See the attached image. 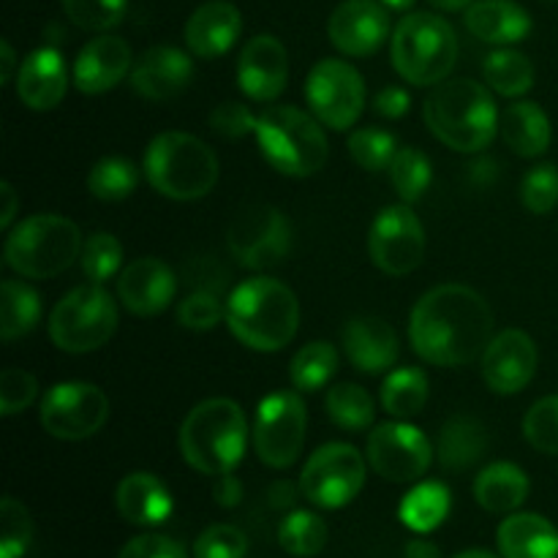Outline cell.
Listing matches in <instances>:
<instances>
[{"mask_svg": "<svg viewBox=\"0 0 558 558\" xmlns=\"http://www.w3.org/2000/svg\"><path fill=\"white\" fill-rule=\"evenodd\" d=\"M494 341V311L480 292L463 283L430 289L409 316V343L423 363L458 368L483 360Z\"/></svg>", "mask_w": 558, "mask_h": 558, "instance_id": "obj_1", "label": "cell"}, {"mask_svg": "<svg viewBox=\"0 0 558 558\" xmlns=\"http://www.w3.org/2000/svg\"><path fill=\"white\" fill-rule=\"evenodd\" d=\"M430 134L458 153H480L499 134V107L483 82L445 80L430 90L423 107Z\"/></svg>", "mask_w": 558, "mask_h": 558, "instance_id": "obj_2", "label": "cell"}, {"mask_svg": "<svg viewBox=\"0 0 558 558\" xmlns=\"http://www.w3.org/2000/svg\"><path fill=\"white\" fill-rule=\"evenodd\" d=\"M227 325L243 347L254 352H281L300 327V303L292 289L276 278L256 276L232 289Z\"/></svg>", "mask_w": 558, "mask_h": 558, "instance_id": "obj_3", "label": "cell"}, {"mask_svg": "<svg viewBox=\"0 0 558 558\" xmlns=\"http://www.w3.org/2000/svg\"><path fill=\"white\" fill-rule=\"evenodd\" d=\"M248 423L243 409L229 398L196 403L180 428V452L185 463L207 477L232 474L245 458Z\"/></svg>", "mask_w": 558, "mask_h": 558, "instance_id": "obj_4", "label": "cell"}, {"mask_svg": "<svg viewBox=\"0 0 558 558\" xmlns=\"http://www.w3.org/2000/svg\"><path fill=\"white\" fill-rule=\"evenodd\" d=\"M145 178L161 196L194 202L210 194L221 178V163L207 142L183 131H163L145 150Z\"/></svg>", "mask_w": 558, "mask_h": 558, "instance_id": "obj_5", "label": "cell"}, {"mask_svg": "<svg viewBox=\"0 0 558 558\" xmlns=\"http://www.w3.org/2000/svg\"><path fill=\"white\" fill-rule=\"evenodd\" d=\"M256 145L265 161L287 178H311L330 158L322 123L298 107L272 104L256 118Z\"/></svg>", "mask_w": 558, "mask_h": 558, "instance_id": "obj_6", "label": "cell"}, {"mask_svg": "<svg viewBox=\"0 0 558 558\" xmlns=\"http://www.w3.org/2000/svg\"><path fill=\"white\" fill-rule=\"evenodd\" d=\"M392 69L414 87H436L450 80L458 60V38L447 20L412 11L392 31Z\"/></svg>", "mask_w": 558, "mask_h": 558, "instance_id": "obj_7", "label": "cell"}, {"mask_svg": "<svg viewBox=\"0 0 558 558\" xmlns=\"http://www.w3.org/2000/svg\"><path fill=\"white\" fill-rule=\"evenodd\" d=\"M82 245V232L71 218L38 213L11 229L3 256L16 276L47 281L80 259Z\"/></svg>", "mask_w": 558, "mask_h": 558, "instance_id": "obj_8", "label": "cell"}, {"mask_svg": "<svg viewBox=\"0 0 558 558\" xmlns=\"http://www.w3.org/2000/svg\"><path fill=\"white\" fill-rule=\"evenodd\" d=\"M118 330V303L104 283L71 289L49 314V338L60 352L87 354L109 343Z\"/></svg>", "mask_w": 558, "mask_h": 558, "instance_id": "obj_9", "label": "cell"}, {"mask_svg": "<svg viewBox=\"0 0 558 558\" xmlns=\"http://www.w3.org/2000/svg\"><path fill=\"white\" fill-rule=\"evenodd\" d=\"M365 463L352 445L330 441L305 461L300 474V494L322 510H341L357 499L365 485Z\"/></svg>", "mask_w": 558, "mask_h": 558, "instance_id": "obj_10", "label": "cell"}, {"mask_svg": "<svg viewBox=\"0 0 558 558\" xmlns=\"http://www.w3.org/2000/svg\"><path fill=\"white\" fill-rule=\"evenodd\" d=\"M109 420V398L90 381H58L38 407V423L60 441H82L96 436Z\"/></svg>", "mask_w": 558, "mask_h": 558, "instance_id": "obj_11", "label": "cell"}, {"mask_svg": "<svg viewBox=\"0 0 558 558\" xmlns=\"http://www.w3.org/2000/svg\"><path fill=\"white\" fill-rule=\"evenodd\" d=\"M308 430V412L298 392H270L256 409L254 450L270 469H289L300 458Z\"/></svg>", "mask_w": 558, "mask_h": 558, "instance_id": "obj_12", "label": "cell"}, {"mask_svg": "<svg viewBox=\"0 0 558 558\" xmlns=\"http://www.w3.org/2000/svg\"><path fill=\"white\" fill-rule=\"evenodd\" d=\"M227 245L248 270H272L292 251V223L278 207L251 205L229 223Z\"/></svg>", "mask_w": 558, "mask_h": 558, "instance_id": "obj_13", "label": "cell"}, {"mask_svg": "<svg viewBox=\"0 0 558 558\" xmlns=\"http://www.w3.org/2000/svg\"><path fill=\"white\" fill-rule=\"evenodd\" d=\"M305 98L322 125L347 131L357 123L365 109V82L347 60L325 58L305 80Z\"/></svg>", "mask_w": 558, "mask_h": 558, "instance_id": "obj_14", "label": "cell"}, {"mask_svg": "<svg viewBox=\"0 0 558 558\" xmlns=\"http://www.w3.org/2000/svg\"><path fill=\"white\" fill-rule=\"evenodd\" d=\"M365 458L387 483H414L434 463V445L409 423H381L371 430Z\"/></svg>", "mask_w": 558, "mask_h": 558, "instance_id": "obj_15", "label": "cell"}, {"mask_svg": "<svg viewBox=\"0 0 558 558\" xmlns=\"http://www.w3.org/2000/svg\"><path fill=\"white\" fill-rule=\"evenodd\" d=\"M371 262L387 276H409L425 256V229L409 205H387L368 229Z\"/></svg>", "mask_w": 558, "mask_h": 558, "instance_id": "obj_16", "label": "cell"}, {"mask_svg": "<svg viewBox=\"0 0 558 558\" xmlns=\"http://www.w3.org/2000/svg\"><path fill=\"white\" fill-rule=\"evenodd\" d=\"M327 36L338 52L368 58L390 36V14L381 0H343L327 22Z\"/></svg>", "mask_w": 558, "mask_h": 558, "instance_id": "obj_17", "label": "cell"}, {"mask_svg": "<svg viewBox=\"0 0 558 558\" xmlns=\"http://www.w3.org/2000/svg\"><path fill=\"white\" fill-rule=\"evenodd\" d=\"M537 343L523 330H505L494 336L483 354V379L496 396H515L537 374Z\"/></svg>", "mask_w": 558, "mask_h": 558, "instance_id": "obj_18", "label": "cell"}, {"mask_svg": "<svg viewBox=\"0 0 558 558\" xmlns=\"http://www.w3.org/2000/svg\"><path fill=\"white\" fill-rule=\"evenodd\" d=\"M289 54L270 33H259L240 49L238 85L251 101H276L287 90Z\"/></svg>", "mask_w": 558, "mask_h": 558, "instance_id": "obj_19", "label": "cell"}, {"mask_svg": "<svg viewBox=\"0 0 558 558\" xmlns=\"http://www.w3.org/2000/svg\"><path fill=\"white\" fill-rule=\"evenodd\" d=\"M174 292H178V281L167 262L156 259V256H140L131 262L118 278V298L129 314L142 316H158L172 305Z\"/></svg>", "mask_w": 558, "mask_h": 558, "instance_id": "obj_20", "label": "cell"}, {"mask_svg": "<svg viewBox=\"0 0 558 558\" xmlns=\"http://www.w3.org/2000/svg\"><path fill=\"white\" fill-rule=\"evenodd\" d=\"M134 52L129 41L120 36L101 33L87 41L74 60V85L85 96H101V93L118 87L134 69Z\"/></svg>", "mask_w": 558, "mask_h": 558, "instance_id": "obj_21", "label": "cell"}, {"mask_svg": "<svg viewBox=\"0 0 558 558\" xmlns=\"http://www.w3.org/2000/svg\"><path fill=\"white\" fill-rule=\"evenodd\" d=\"M194 76V60L189 52L169 44L150 47L131 69V87L147 101H172L185 87L191 85Z\"/></svg>", "mask_w": 558, "mask_h": 558, "instance_id": "obj_22", "label": "cell"}, {"mask_svg": "<svg viewBox=\"0 0 558 558\" xmlns=\"http://www.w3.org/2000/svg\"><path fill=\"white\" fill-rule=\"evenodd\" d=\"M16 98L33 112H49L69 90V69L60 49L41 47L27 54L16 71Z\"/></svg>", "mask_w": 558, "mask_h": 558, "instance_id": "obj_23", "label": "cell"}, {"mask_svg": "<svg viewBox=\"0 0 558 558\" xmlns=\"http://www.w3.org/2000/svg\"><path fill=\"white\" fill-rule=\"evenodd\" d=\"M243 33V14L229 0H207L185 22V47L202 60L227 54Z\"/></svg>", "mask_w": 558, "mask_h": 558, "instance_id": "obj_24", "label": "cell"}, {"mask_svg": "<svg viewBox=\"0 0 558 558\" xmlns=\"http://www.w3.org/2000/svg\"><path fill=\"white\" fill-rule=\"evenodd\" d=\"M343 352L363 374H385L396 365L398 332L379 316H357L343 327Z\"/></svg>", "mask_w": 558, "mask_h": 558, "instance_id": "obj_25", "label": "cell"}, {"mask_svg": "<svg viewBox=\"0 0 558 558\" xmlns=\"http://www.w3.org/2000/svg\"><path fill=\"white\" fill-rule=\"evenodd\" d=\"M463 22L474 38L499 47L523 41L532 33V16L515 0H474Z\"/></svg>", "mask_w": 558, "mask_h": 558, "instance_id": "obj_26", "label": "cell"}, {"mask_svg": "<svg viewBox=\"0 0 558 558\" xmlns=\"http://www.w3.org/2000/svg\"><path fill=\"white\" fill-rule=\"evenodd\" d=\"M118 510L134 526H158L174 510V499L167 485L147 472H134L118 485Z\"/></svg>", "mask_w": 558, "mask_h": 558, "instance_id": "obj_27", "label": "cell"}, {"mask_svg": "<svg viewBox=\"0 0 558 558\" xmlns=\"http://www.w3.org/2000/svg\"><path fill=\"white\" fill-rule=\"evenodd\" d=\"M505 558H558V532L537 512H512L496 532Z\"/></svg>", "mask_w": 558, "mask_h": 558, "instance_id": "obj_28", "label": "cell"}, {"mask_svg": "<svg viewBox=\"0 0 558 558\" xmlns=\"http://www.w3.org/2000/svg\"><path fill=\"white\" fill-rule=\"evenodd\" d=\"M499 134L521 158H537L550 147V120L534 101H515L501 112Z\"/></svg>", "mask_w": 558, "mask_h": 558, "instance_id": "obj_29", "label": "cell"}, {"mask_svg": "<svg viewBox=\"0 0 558 558\" xmlns=\"http://www.w3.org/2000/svg\"><path fill=\"white\" fill-rule=\"evenodd\" d=\"M474 499L494 515H507L529 499V477L521 466L499 461L485 466L474 480Z\"/></svg>", "mask_w": 558, "mask_h": 558, "instance_id": "obj_30", "label": "cell"}, {"mask_svg": "<svg viewBox=\"0 0 558 558\" xmlns=\"http://www.w3.org/2000/svg\"><path fill=\"white\" fill-rule=\"evenodd\" d=\"M436 456H439L441 469H447V472H466V469L477 466L488 456V434L472 417L447 420L439 434Z\"/></svg>", "mask_w": 558, "mask_h": 558, "instance_id": "obj_31", "label": "cell"}, {"mask_svg": "<svg viewBox=\"0 0 558 558\" xmlns=\"http://www.w3.org/2000/svg\"><path fill=\"white\" fill-rule=\"evenodd\" d=\"M41 319V298L33 287L20 278H5L0 287V338L3 343H14L36 330Z\"/></svg>", "mask_w": 558, "mask_h": 558, "instance_id": "obj_32", "label": "cell"}, {"mask_svg": "<svg viewBox=\"0 0 558 558\" xmlns=\"http://www.w3.org/2000/svg\"><path fill=\"white\" fill-rule=\"evenodd\" d=\"M452 496L450 488L445 483H420L409 490L401 499L398 507V515H401L403 526L412 529L417 534H428L434 529H439L445 523V518L450 515Z\"/></svg>", "mask_w": 558, "mask_h": 558, "instance_id": "obj_33", "label": "cell"}, {"mask_svg": "<svg viewBox=\"0 0 558 558\" xmlns=\"http://www.w3.org/2000/svg\"><path fill=\"white\" fill-rule=\"evenodd\" d=\"M485 85L505 98H521L534 87V65L518 49H496L483 63Z\"/></svg>", "mask_w": 558, "mask_h": 558, "instance_id": "obj_34", "label": "cell"}, {"mask_svg": "<svg viewBox=\"0 0 558 558\" xmlns=\"http://www.w3.org/2000/svg\"><path fill=\"white\" fill-rule=\"evenodd\" d=\"M428 392L430 385L423 368H396L381 385V407L392 417L409 420L423 412Z\"/></svg>", "mask_w": 558, "mask_h": 558, "instance_id": "obj_35", "label": "cell"}, {"mask_svg": "<svg viewBox=\"0 0 558 558\" xmlns=\"http://www.w3.org/2000/svg\"><path fill=\"white\" fill-rule=\"evenodd\" d=\"M325 412L338 428L352 430V434L368 430L376 420L374 398L365 387L354 385V381H341V385L330 387L325 398Z\"/></svg>", "mask_w": 558, "mask_h": 558, "instance_id": "obj_36", "label": "cell"}, {"mask_svg": "<svg viewBox=\"0 0 558 558\" xmlns=\"http://www.w3.org/2000/svg\"><path fill=\"white\" fill-rule=\"evenodd\" d=\"M338 371V352L327 341H311L300 349L289 363V379L294 390L316 392L336 376Z\"/></svg>", "mask_w": 558, "mask_h": 558, "instance_id": "obj_37", "label": "cell"}, {"mask_svg": "<svg viewBox=\"0 0 558 558\" xmlns=\"http://www.w3.org/2000/svg\"><path fill=\"white\" fill-rule=\"evenodd\" d=\"M387 172H390L392 189L401 196L403 205L423 199L425 191L430 189V180H434L430 158L423 150H417V147H398Z\"/></svg>", "mask_w": 558, "mask_h": 558, "instance_id": "obj_38", "label": "cell"}, {"mask_svg": "<svg viewBox=\"0 0 558 558\" xmlns=\"http://www.w3.org/2000/svg\"><path fill=\"white\" fill-rule=\"evenodd\" d=\"M140 183V169L120 156H107L87 174V191L101 202L129 199Z\"/></svg>", "mask_w": 558, "mask_h": 558, "instance_id": "obj_39", "label": "cell"}, {"mask_svg": "<svg viewBox=\"0 0 558 558\" xmlns=\"http://www.w3.org/2000/svg\"><path fill=\"white\" fill-rule=\"evenodd\" d=\"M278 543L289 556H319L327 545V523L316 512L298 510L283 518L281 529H278Z\"/></svg>", "mask_w": 558, "mask_h": 558, "instance_id": "obj_40", "label": "cell"}, {"mask_svg": "<svg viewBox=\"0 0 558 558\" xmlns=\"http://www.w3.org/2000/svg\"><path fill=\"white\" fill-rule=\"evenodd\" d=\"M82 272L87 276L90 283H107L114 278L123 267V245L114 234L96 232L85 240L80 254Z\"/></svg>", "mask_w": 558, "mask_h": 558, "instance_id": "obj_41", "label": "cell"}, {"mask_svg": "<svg viewBox=\"0 0 558 558\" xmlns=\"http://www.w3.org/2000/svg\"><path fill=\"white\" fill-rule=\"evenodd\" d=\"M398 153V140L385 129H357L349 136V156L365 172H385L390 169Z\"/></svg>", "mask_w": 558, "mask_h": 558, "instance_id": "obj_42", "label": "cell"}, {"mask_svg": "<svg viewBox=\"0 0 558 558\" xmlns=\"http://www.w3.org/2000/svg\"><path fill=\"white\" fill-rule=\"evenodd\" d=\"M33 543L31 512L14 496L0 501V558H22Z\"/></svg>", "mask_w": 558, "mask_h": 558, "instance_id": "obj_43", "label": "cell"}, {"mask_svg": "<svg viewBox=\"0 0 558 558\" xmlns=\"http://www.w3.org/2000/svg\"><path fill=\"white\" fill-rule=\"evenodd\" d=\"M65 16L82 31L107 33L123 22L129 0H60Z\"/></svg>", "mask_w": 558, "mask_h": 558, "instance_id": "obj_44", "label": "cell"}, {"mask_svg": "<svg viewBox=\"0 0 558 558\" xmlns=\"http://www.w3.org/2000/svg\"><path fill=\"white\" fill-rule=\"evenodd\" d=\"M523 436L545 456H558V396H545L523 417Z\"/></svg>", "mask_w": 558, "mask_h": 558, "instance_id": "obj_45", "label": "cell"}, {"mask_svg": "<svg viewBox=\"0 0 558 558\" xmlns=\"http://www.w3.org/2000/svg\"><path fill=\"white\" fill-rule=\"evenodd\" d=\"M521 202L534 216H548L558 205V167L537 163L521 180Z\"/></svg>", "mask_w": 558, "mask_h": 558, "instance_id": "obj_46", "label": "cell"}, {"mask_svg": "<svg viewBox=\"0 0 558 558\" xmlns=\"http://www.w3.org/2000/svg\"><path fill=\"white\" fill-rule=\"evenodd\" d=\"M245 550H248V539L238 526H229V523L205 529L194 545L196 558H245Z\"/></svg>", "mask_w": 558, "mask_h": 558, "instance_id": "obj_47", "label": "cell"}, {"mask_svg": "<svg viewBox=\"0 0 558 558\" xmlns=\"http://www.w3.org/2000/svg\"><path fill=\"white\" fill-rule=\"evenodd\" d=\"M36 396L38 381L33 374L22 368H5L0 374V414L3 417H14V414L31 409Z\"/></svg>", "mask_w": 558, "mask_h": 558, "instance_id": "obj_48", "label": "cell"}, {"mask_svg": "<svg viewBox=\"0 0 558 558\" xmlns=\"http://www.w3.org/2000/svg\"><path fill=\"white\" fill-rule=\"evenodd\" d=\"M221 319H227V308L213 292H191L178 308V322L185 330H213Z\"/></svg>", "mask_w": 558, "mask_h": 558, "instance_id": "obj_49", "label": "cell"}, {"mask_svg": "<svg viewBox=\"0 0 558 558\" xmlns=\"http://www.w3.org/2000/svg\"><path fill=\"white\" fill-rule=\"evenodd\" d=\"M256 118L245 104L223 101L210 112V129L223 140H243L256 131Z\"/></svg>", "mask_w": 558, "mask_h": 558, "instance_id": "obj_50", "label": "cell"}, {"mask_svg": "<svg viewBox=\"0 0 558 558\" xmlns=\"http://www.w3.org/2000/svg\"><path fill=\"white\" fill-rule=\"evenodd\" d=\"M118 558H189L185 548L163 534H140L123 545Z\"/></svg>", "mask_w": 558, "mask_h": 558, "instance_id": "obj_51", "label": "cell"}, {"mask_svg": "<svg viewBox=\"0 0 558 558\" xmlns=\"http://www.w3.org/2000/svg\"><path fill=\"white\" fill-rule=\"evenodd\" d=\"M409 107H412V98H409V93L398 85L381 87L374 98V109L387 120L403 118V114L409 112Z\"/></svg>", "mask_w": 558, "mask_h": 558, "instance_id": "obj_52", "label": "cell"}, {"mask_svg": "<svg viewBox=\"0 0 558 558\" xmlns=\"http://www.w3.org/2000/svg\"><path fill=\"white\" fill-rule=\"evenodd\" d=\"M213 499H216L221 507H227V510H232V507H238L240 501H243V483L234 477V472L216 477Z\"/></svg>", "mask_w": 558, "mask_h": 558, "instance_id": "obj_53", "label": "cell"}, {"mask_svg": "<svg viewBox=\"0 0 558 558\" xmlns=\"http://www.w3.org/2000/svg\"><path fill=\"white\" fill-rule=\"evenodd\" d=\"M0 199H3V207H0V227L11 229L16 216V207H20V196H16L14 185L3 183L0 185Z\"/></svg>", "mask_w": 558, "mask_h": 558, "instance_id": "obj_54", "label": "cell"}, {"mask_svg": "<svg viewBox=\"0 0 558 558\" xmlns=\"http://www.w3.org/2000/svg\"><path fill=\"white\" fill-rule=\"evenodd\" d=\"M16 71H20V65H16L14 47L9 41H0V82L9 85L11 80H16Z\"/></svg>", "mask_w": 558, "mask_h": 558, "instance_id": "obj_55", "label": "cell"}, {"mask_svg": "<svg viewBox=\"0 0 558 558\" xmlns=\"http://www.w3.org/2000/svg\"><path fill=\"white\" fill-rule=\"evenodd\" d=\"M294 499H298V490H294L292 483H276L270 488V505L272 507H292Z\"/></svg>", "mask_w": 558, "mask_h": 558, "instance_id": "obj_56", "label": "cell"}, {"mask_svg": "<svg viewBox=\"0 0 558 558\" xmlns=\"http://www.w3.org/2000/svg\"><path fill=\"white\" fill-rule=\"evenodd\" d=\"M407 558H441V554L434 543H428V539H412V543L407 545Z\"/></svg>", "mask_w": 558, "mask_h": 558, "instance_id": "obj_57", "label": "cell"}, {"mask_svg": "<svg viewBox=\"0 0 558 558\" xmlns=\"http://www.w3.org/2000/svg\"><path fill=\"white\" fill-rule=\"evenodd\" d=\"M428 3L436 5L439 11H461V9H469L474 0H428Z\"/></svg>", "mask_w": 558, "mask_h": 558, "instance_id": "obj_58", "label": "cell"}, {"mask_svg": "<svg viewBox=\"0 0 558 558\" xmlns=\"http://www.w3.org/2000/svg\"><path fill=\"white\" fill-rule=\"evenodd\" d=\"M381 3L392 11H409L414 5V0H381Z\"/></svg>", "mask_w": 558, "mask_h": 558, "instance_id": "obj_59", "label": "cell"}, {"mask_svg": "<svg viewBox=\"0 0 558 558\" xmlns=\"http://www.w3.org/2000/svg\"><path fill=\"white\" fill-rule=\"evenodd\" d=\"M456 558H505V556H496L490 550H466V554H458Z\"/></svg>", "mask_w": 558, "mask_h": 558, "instance_id": "obj_60", "label": "cell"}]
</instances>
